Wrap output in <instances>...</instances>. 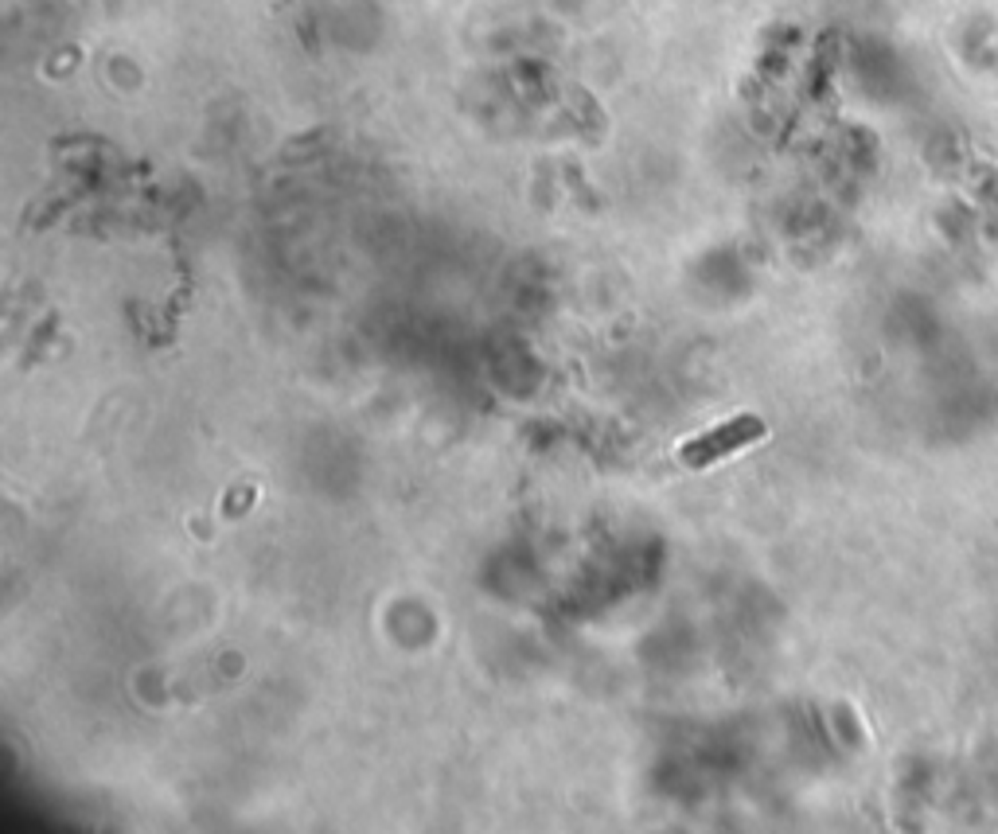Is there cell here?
<instances>
[{"mask_svg":"<svg viewBox=\"0 0 998 834\" xmlns=\"http://www.w3.org/2000/svg\"><path fill=\"white\" fill-rule=\"evenodd\" d=\"M760 437H765V421L753 417V413H742V417H734V421H725V425H717V430L686 441L679 448V461L686 468H706V464H717V461H725V456L742 453V448H749V445H757Z\"/></svg>","mask_w":998,"mask_h":834,"instance_id":"1","label":"cell"}]
</instances>
